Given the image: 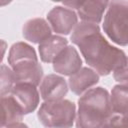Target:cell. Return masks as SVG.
Here are the masks:
<instances>
[{
  "label": "cell",
  "mask_w": 128,
  "mask_h": 128,
  "mask_svg": "<svg viewBox=\"0 0 128 128\" xmlns=\"http://www.w3.org/2000/svg\"><path fill=\"white\" fill-rule=\"evenodd\" d=\"M4 128H29L25 123H22V122H18V123H15V124H12V125H9V126H6Z\"/></svg>",
  "instance_id": "20"
},
{
  "label": "cell",
  "mask_w": 128,
  "mask_h": 128,
  "mask_svg": "<svg viewBox=\"0 0 128 128\" xmlns=\"http://www.w3.org/2000/svg\"><path fill=\"white\" fill-rule=\"evenodd\" d=\"M68 83L63 76L48 74L40 83L39 92L44 102H52L64 99L68 92Z\"/></svg>",
  "instance_id": "8"
},
{
  "label": "cell",
  "mask_w": 128,
  "mask_h": 128,
  "mask_svg": "<svg viewBox=\"0 0 128 128\" xmlns=\"http://www.w3.org/2000/svg\"><path fill=\"white\" fill-rule=\"evenodd\" d=\"M52 64L56 74L70 77L82 68V59L74 46L67 45L57 55Z\"/></svg>",
  "instance_id": "7"
},
{
  "label": "cell",
  "mask_w": 128,
  "mask_h": 128,
  "mask_svg": "<svg viewBox=\"0 0 128 128\" xmlns=\"http://www.w3.org/2000/svg\"><path fill=\"white\" fill-rule=\"evenodd\" d=\"M76 105L68 99L43 102L37 112L39 122L46 128H72L76 120Z\"/></svg>",
  "instance_id": "4"
},
{
  "label": "cell",
  "mask_w": 128,
  "mask_h": 128,
  "mask_svg": "<svg viewBox=\"0 0 128 128\" xmlns=\"http://www.w3.org/2000/svg\"><path fill=\"white\" fill-rule=\"evenodd\" d=\"M70 40L79 48L88 66L99 76H107L126 64L125 52L110 44L97 24L81 21L70 35Z\"/></svg>",
  "instance_id": "1"
},
{
  "label": "cell",
  "mask_w": 128,
  "mask_h": 128,
  "mask_svg": "<svg viewBox=\"0 0 128 128\" xmlns=\"http://www.w3.org/2000/svg\"><path fill=\"white\" fill-rule=\"evenodd\" d=\"M47 21L52 31L59 35H68L78 24L77 13L63 5L53 7L47 14Z\"/></svg>",
  "instance_id": "6"
},
{
  "label": "cell",
  "mask_w": 128,
  "mask_h": 128,
  "mask_svg": "<svg viewBox=\"0 0 128 128\" xmlns=\"http://www.w3.org/2000/svg\"><path fill=\"white\" fill-rule=\"evenodd\" d=\"M108 123L115 128H128V114H124V115L114 114L110 118Z\"/></svg>",
  "instance_id": "19"
},
{
  "label": "cell",
  "mask_w": 128,
  "mask_h": 128,
  "mask_svg": "<svg viewBox=\"0 0 128 128\" xmlns=\"http://www.w3.org/2000/svg\"><path fill=\"white\" fill-rule=\"evenodd\" d=\"M22 35L25 40L40 44L52 36V28L44 18L36 17L27 20L22 27Z\"/></svg>",
  "instance_id": "11"
},
{
  "label": "cell",
  "mask_w": 128,
  "mask_h": 128,
  "mask_svg": "<svg viewBox=\"0 0 128 128\" xmlns=\"http://www.w3.org/2000/svg\"><path fill=\"white\" fill-rule=\"evenodd\" d=\"M99 82V75L90 67H82L68 79V86L72 93L81 96Z\"/></svg>",
  "instance_id": "12"
},
{
  "label": "cell",
  "mask_w": 128,
  "mask_h": 128,
  "mask_svg": "<svg viewBox=\"0 0 128 128\" xmlns=\"http://www.w3.org/2000/svg\"><path fill=\"white\" fill-rule=\"evenodd\" d=\"M68 40L60 35H52L38 46L39 56L44 63H53L57 55L67 46Z\"/></svg>",
  "instance_id": "13"
},
{
  "label": "cell",
  "mask_w": 128,
  "mask_h": 128,
  "mask_svg": "<svg viewBox=\"0 0 128 128\" xmlns=\"http://www.w3.org/2000/svg\"><path fill=\"white\" fill-rule=\"evenodd\" d=\"M114 115L109 92L101 87L91 88L78 99L76 128H102Z\"/></svg>",
  "instance_id": "2"
},
{
  "label": "cell",
  "mask_w": 128,
  "mask_h": 128,
  "mask_svg": "<svg viewBox=\"0 0 128 128\" xmlns=\"http://www.w3.org/2000/svg\"><path fill=\"white\" fill-rule=\"evenodd\" d=\"M10 94L20 105L25 115L34 112L40 102V92L32 84L17 83L12 88Z\"/></svg>",
  "instance_id": "9"
},
{
  "label": "cell",
  "mask_w": 128,
  "mask_h": 128,
  "mask_svg": "<svg viewBox=\"0 0 128 128\" xmlns=\"http://www.w3.org/2000/svg\"><path fill=\"white\" fill-rule=\"evenodd\" d=\"M104 33L119 46L128 45V1H110L102 24Z\"/></svg>",
  "instance_id": "3"
},
{
  "label": "cell",
  "mask_w": 128,
  "mask_h": 128,
  "mask_svg": "<svg viewBox=\"0 0 128 128\" xmlns=\"http://www.w3.org/2000/svg\"><path fill=\"white\" fill-rule=\"evenodd\" d=\"M0 74V94L1 96H4L10 94L12 88L16 84V79L12 68L5 64H1Z\"/></svg>",
  "instance_id": "17"
},
{
  "label": "cell",
  "mask_w": 128,
  "mask_h": 128,
  "mask_svg": "<svg viewBox=\"0 0 128 128\" xmlns=\"http://www.w3.org/2000/svg\"><path fill=\"white\" fill-rule=\"evenodd\" d=\"M24 60H36L38 61V56L36 54L35 49L26 42H16L14 43L8 53L7 61L9 66H13L14 64L24 61Z\"/></svg>",
  "instance_id": "16"
},
{
  "label": "cell",
  "mask_w": 128,
  "mask_h": 128,
  "mask_svg": "<svg viewBox=\"0 0 128 128\" xmlns=\"http://www.w3.org/2000/svg\"><path fill=\"white\" fill-rule=\"evenodd\" d=\"M113 78L115 81L122 83V84H128V56L126 64L121 67L120 69L113 72Z\"/></svg>",
  "instance_id": "18"
},
{
  "label": "cell",
  "mask_w": 128,
  "mask_h": 128,
  "mask_svg": "<svg viewBox=\"0 0 128 128\" xmlns=\"http://www.w3.org/2000/svg\"><path fill=\"white\" fill-rule=\"evenodd\" d=\"M110 104L114 114H128V84L114 85L110 93Z\"/></svg>",
  "instance_id": "15"
},
{
  "label": "cell",
  "mask_w": 128,
  "mask_h": 128,
  "mask_svg": "<svg viewBox=\"0 0 128 128\" xmlns=\"http://www.w3.org/2000/svg\"><path fill=\"white\" fill-rule=\"evenodd\" d=\"M1 104H2L1 128L22 121L23 116L25 114L23 113L22 108L11 94L1 96Z\"/></svg>",
  "instance_id": "14"
},
{
  "label": "cell",
  "mask_w": 128,
  "mask_h": 128,
  "mask_svg": "<svg viewBox=\"0 0 128 128\" xmlns=\"http://www.w3.org/2000/svg\"><path fill=\"white\" fill-rule=\"evenodd\" d=\"M102 128H115V127H113L112 125H110L109 123H107V124H105V125H104Z\"/></svg>",
  "instance_id": "21"
},
{
  "label": "cell",
  "mask_w": 128,
  "mask_h": 128,
  "mask_svg": "<svg viewBox=\"0 0 128 128\" xmlns=\"http://www.w3.org/2000/svg\"><path fill=\"white\" fill-rule=\"evenodd\" d=\"M109 2L101 0H87V1H68L63 2L62 5L72 10H76L78 17L82 22L99 24L102 21L104 12L107 10Z\"/></svg>",
  "instance_id": "5"
},
{
  "label": "cell",
  "mask_w": 128,
  "mask_h": 128,
  "mask_svg": "<svg viewBox=\"0 0 128 128\" xmlns=\"http://www.w3.org/2000/svg\"><path fill=\"white\" fill-rule=\"evenodd\" d=\"M17 83H28L34 86L40 85L43 80V68L39 61L24 60L11 66Z\"/></svg>",
  "instance_id": "10"
}]
</instances>
